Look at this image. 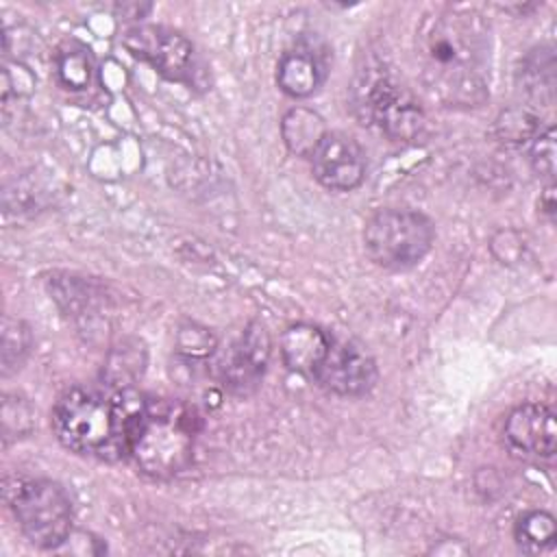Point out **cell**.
<instances>
[{
  "label": "cell",
  "instance_id": "cell-1",
  "mask_svg": "<svg viewBox=\"0 0 557 557\" xmlns=\"http://www.w3.org/2000/svg\"><path fill=\"white\" fill-rule=\"evenodd\" d=\"M420 83L440 107H481L490 96L492 30L466 7L435 9L416 28Z\"/></svg>",
  "mask_w": 557,
  "mask_h": 557
},
{
  "label": "cell",
  "instance_id": "cell-2",
  "mask_svg": "<svg viewBox=\"0 0 557 557\" xmlns=\"http://www.w3.org/2000/svg\"><path fill=\"white\" fill-rule=\"evenodd\" d=\"M148 400L133 387H72L52 409V429L72 453L102 461L131 457Z\"/></svg>",
  "mask_w": 557,
  "mask_h": 557
},
{
  "label": "cell",
  "instance_id": "cell-3",
  "mask_svg": "<svg viewBox=\"0 0 557 557\" xmlns=\"http://www.w3.org/2000/svg\"><path fill=\"white\" fill-rule=\"evenodd\" d=\"M352 104L361 124L394 141L413 139L424 126V111L411 89L381 59H366L352 83Z\"/></svg>",
  "mask_w": 557,
  "mask_h": 557
},
{
  "label": "cell",
  "instance_id": "cell-4",
  "mask_svg": "<svg viewBox=\"0 0 557 557\" xmlns=\"http://www.w3.org/2000/svg\"><path fill=\"white\" fill-rule=\"evenodd\" d=\"M196 433L198 416L189 407L174 400H148L131 457L144 474L170 479L191 463Z\"/></svg>",
  "mask_w": 557,
  "mask_h": 557
},
{
  "label": "cell",
  "instance_id": "cell-5",
  "mask_svg": "<svg viewBox=\"0 0 557 557\" xmlns=\"http://www.w3.org/2000/svg\"><path fill=\"white\" fill-rule=\"evenodd\" d=\"M435 239L433 222L413 209H381L363 228L368 257L385 270H409L431 250Z\"/></svg>",
  "mask_w": 557,
  "mask_h": 557
},
{
  "label": "cell",
  "instance_id": "cell-6",
  "mask_svg": "<svg viewBox=\"0 0 557 557\" xmlns=\"http://www.w3.org/2000/svg\"><path fill=\"white\" fill-rule=\"evenodd\" d=\"M11 509L26 540L39 548H59L72 533V503L54 481H20Z\"/></svg>",
  "mask_w": 557,
  "mask_h": 557
},
{
  "label": "cell",
  "instance_id": "cell-7",
  "mask_svg": "<svg viewBox=\"0 0 557 557\" xmlns=\"http://www.w3.org/2000/svg\"><path fill=\"white\" fill-rule=\"evenodd\" d=\"M124 48L150 63L161 76L176 83H191L196 70V52L191 41L165 26L139 24L124 33Z\"/></svg>",
  "mask_w": 557,
  "mask_h": 557
},
{
  "label": "cell",
  "instance_id": "cell-8",
  "mask_svg": "<svg viewBox=\"0 0 557 557\" xmlns=\"http://www.w3.org/2000/svg\"><path fill=\"white\" fill-rule=\"evenodd\" d=\"M376 361L357 342L331 339V348L311 379L337 396H363L376 383Z\"/></svg>",
  "mask_w": 557,
  "mask_h": 557
},
{
  "label": "cell",
  "instance_id": "cell-9",
  "mask_svg": "<svg viewBox=\"0 0 557 557\" xmlns=\"http://www.w3.org/2000/svg\"><path fill=\"white\" fill-rule=\"evenodd\" d=\"M313 176L333 191H350L361 185L366 174V154L355 137L333 131L320 139L309 154Z\"/></svg>",
  "mask_w": 557,
  "mask_h": 557
},
{
  "label": "cell",
  "instance_id": "cell-10",
  "mask_svg": "<svg viewBox=\"0 0 557 557\" xmlns=\"http://www.w3.org/2000/svg\"><path fill=\"white\" fill-rule=\"evenodd\" d=\"M270 335L263 324L250 322L220 361L224 385L239 396L252 394L263 379L270 359Z\"/></svg>",
  "mask_w": 557,
  "mask_h": 557
},
{
  "label": "cell",
  "instance_id": "cell-11",
  "mask_svg": "<svg viewBox=\"0 0 557 557\" xmlns=\"http://www.w3.org/2000/svg\"><path fill=\"white\" fill-rule=\"evenodd\" d=\"M503 435L511 450L524 457L550 459L557 448L555 411L542 403L518 405L509 411Z\"/></svg>",
  "mask_w": 557,
  "mask_h": 557
},
{
  "label": "cell",
  "instance_id": "cell-12",
  "mask_svg": "<svg viewBox=\"0 0 557 557\" xmlns=\"http://www.w3.org/2000/svg\"><path fill=\"white\" fill-rule=\"evenodd\" d=\"M326 61L315 46L298 44L287 50L276 67L278 89L292 98H307L324 83Z\"/></svg>",
  "mask_w": 557,
  "mask_h": 557
},
{
  "label": "cell",
  "instance_id": "cell-13",
  "mask_svg": "<svg viewBox=\"0 0 557 557\" xmlns=\"http://www.w3.org/2000/svg\"><path fill=\"white\" fill-rule=\"evenodd\" d=\"M331 339L313 324H292L281 335L283 363L292 372L313 376L331 348Z\"/></svg>",
  "mask_w": 557,
  "mask_h": 557
},
{
  "label": "cell",
  "instance_id": "cell-14",
  "mask_svg": "<svg viewBox=\"0 0 557 557\" xmlns=\"http://www.w3.org/2000/svg\"><path fill=\"white\" fill-rule=\"evenodd\" d=\"M281 135L289 152L298 157H309L313 148L320 144V139L326 135V128L324 120L315 111L296 107L283 115Z\"/></svg>",
  "mask_w": 557,
  "mask_h": 557
},
{
  "label": "cell",
  "instance_id": "cell-15",
  "mask_svg": "<svg viewBox=\"0 0 557 557\" xmlns=\"http://www.w3.org/2000/svg\"><path fill=\"white\" fill-rule=\"evenodd\" d=\"M54 72L65 89H87L94 78V59L89 48L76 41L63 44L54 54Z\"/></svg>",
  "mask_w": 557,
  "mask_h": 557
},
{
  "label": "cell",
  "instance_id": "cell-16",
  "mask_svg": "<svg viewBox=\"0 0 557 557\" xmlns=\"http://www.w3.org/2000/svg\"><path fill=\"white\" fill-rule=\"evenodd\" d=\"M516 544L522 553L540 555L555 544V518L548 511L533 509L518 518L513 527Z\"/></svg>",
  "mask_w": 557,
  "mask_h": 557
},
{
  "label": "cell",
  "instance_id": "cell-17",
  "mask_svg": "<svg viewBox=\"0 0 557 557\" xmlns=\"http://www.w3.org/2000/svg\"><path fill=\"white\" fill-rule=\"evenodd\" d=\"M520 76H522V87L529 96L542 98L546 94L548 100L553 98V54L550 52H546L544 61H542V52L531 54L524 61Z\"/></svg>",
  "mask_w": 557,
  "mask_h": 557
},
{
  "label": "cell",
  "instance_id": "cell-18",
  "mask_svg": "<svg viewBox=\"0 0 557 557\" xmlns=\"http://www.w3.org/2000/svg\"><path fill=\"white\" fill-rule=\"evenodd\" d=\"M498 137L509 144H524L540 133L537 117L524 109H509L496 122Z\"/></svg>",
  "mask_w": 557,
  "mask_h": 557
},
{
  "label": "cell",
  "instance_id": "cell-19",
  "mask_svg": "<svg viewBox=\"0 0 557 557\" xmlns=\"http://www.w3.org/2000/svg\"><path fill=\"white\" fill-rule=\"evenodd\" d=\"M28 344H30L28 329L20 320L4 318V326H2V363H4V372H9L11 366L22 363L24 355L28 352Z\"/></svg>",
  "mask_w": 557,
  "mask_h": 557
},
{
  "label": "cell",
  "instance_id": "cell-20",
  "mask_svg": "<svg viewBox=\"0 0 557 557\" xmlns=\"http://www.w3.org/2000/svg\"><path fill=\"white\" fill-rule=\"evenodd\" d=\"M529 161L535 174L553 181V174H555V128L553 126H548L544 133H537L531 139Z\"/></svg>",
  "mask_w": 557,
  "mask_h": 557
},
{
  "label": "cell",
  "instance_id": "cell-21",
  "mask_svg": "<svg viewBox=\"0 0 557 557\" xmlns=\"http://www.w3.org/2000/svg\"><path fill=\"white\" fill-rule=\"evenodd\" d=\"M215 339L207 329H198V326H187L181 329L178 333V350L189 355V357H205L213 350Z\"/></svg>",
  "mask_w": 557,
  "mask_h": 557
},
{
  "label": "cell",
  "instance_id": "cell-22",
  "mask_svg": "<svg viewBox=\"0 0 557 557\" xmlns=\"http://www.w3.org/2000/svg\"><path fill=\"white\" fill-rule=\"evenodd\" d=\"M540 205H542V211L546 213V215H553L555 213V198H553V183L546 187V191H544V196L540 198Z\"/></svg>",
  "mask_w": 557,
  "mask_h": 557
}]
</instances>
